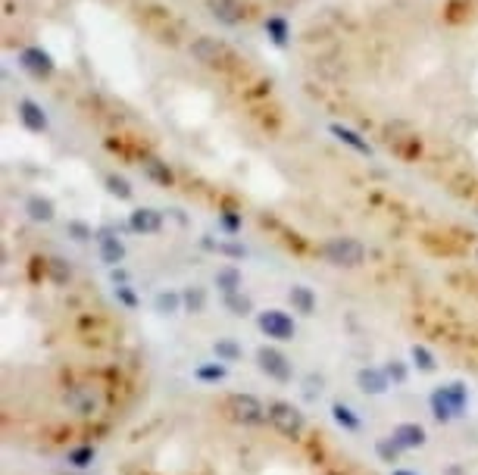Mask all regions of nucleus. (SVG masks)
<instances>
[{
  "instance_id": "1",
  "label": "nucleus",
  "mask_w": 478,
  "mask_h": 475,
  "mask_svg": "<svg viewBox=\"0 0 478 475\" xmlns=\"http://www.w3.org/2000/svg\"><path fill=\"white\" fill-rule=\"evenodd\" d=\"M322 257L329 260L337 269H357V266L366 263V247L360 244L357 237H331L322 244Z\"/></svg>"
},
{
  "instance_id": "2",
  "label": "nucleus",
  "mask_w": 478,
  "mask_h": 475,
  "mask_svg": "<svg viewBox=\"0 0 478 475\" xmlns=\"http://www.w3.org/2000/svg\"><path fill=\"white\" fill-rule=\"evenodd\" d=\"M266 419H269V425L276 428L278 434H284V438H297V434L303 432V425H306L300 410H297L294 403H284V401H272L269 407H266Z\"/></svg>"
},
{
  "instance_id": "3",
  "label": "nucleus",
  "mask_w": 478,
  "mask_h": 475,
  "mask_svg": "<svg viewBox=\"0 0 478 475\" xmlns=\"http://www.w3.org/2000/svg\"><path fill=\"white\" fill-rule=\"evenodd\" d=\"M225 413L229 419H235L238 425H260L266 419V407L260 397L253 394H231L229 401H225Z\"/></svg>"
},
{
  "instance_id": "4",
  "label": "nucleus",
  "mask_w": 478,
  "mask_h": 475,
  "mask_svg": "<svg viewBox=\"0 0 478 475\" xmlns=\"http://www.w3.org/2000/svg\"><path fill=\"white\" fill-rule=\"evenodd\" d=\"M63 403L79 416H94L101 410V391L94 385H72L63 391Z\"/></svg>"
},
{
  "instance_id": "5",
  "label": "nucleus",
  "mask_w": 478,
  "mask_h": 475,
  "mask_svg": "<svg viewBox=\"0 0 478 475\" xmlns=\"http://www.w3.org/2000/svg\"><path fill=\"white\" fill-rule=\"evenodd\" d=\"M256 326H260V332H263L266 338H272V341H291L294 338V319L282 310H263L260 316H256Z\"/></svg>"
},
{
  "instance_id": "6",
  "label": "nucleus",
  "mask_w": 478,
  "mask_h": 475,
  "mask_svg": "<svg viewBox=\"0 0 478 475\" xmlns=\"http://www.w3.org/2000/svg\"><path fill=\"white\" fill-rule=\"evenodd\" d=\"M191 56H194L197 63H203V66H222L231 54H229V48H225L219 38L203 34V38H197V41L191 44Z\"/></svg>"
},
{
  "instance_id": "7",
  "label": "nucleus",
  "mask_w": 478,
  "mask_h": 475,
  "mask_svg": "<svg viewBox=\"0 0 478 475\" xmlns=\"http://www.w3.org/2000/svg\"><path fill=\"white\" fill-rule=\"evenodd\" d=\"M256 363H260V369H263L269 379L291 381V360L282 350H276V347H260V350H256Z\"/></svg>"
},
{
  "instance_id": "8",
  "label": "nucleus",
  "mask_w": 478,
  "mask_h": 475,
  "mask_svg": "<svg viewBox=\"0 0 478 475\" xmlns=\"http://www.w3.org/2000/svg\"><path fill=\"white\" fill-rule=\"evenodd\" d=\"M128 229L138 231V235H156L163 229V213H156L154 207H138L128 216Z\"/></svg>"
},
{
  "instance_id": "9",
  "label": "nucleus",
  "mask_w": 478,
  "mask_h": 475,
  "mask_svg": "<svg viewBox=\"0 0 478 475\" xmlns=\"http://www.w3.org/2000/svg\"><path fill=\"white\" fill-rule=\"evenodd\" d=\"M391 438H394L404 450H419L425 441H428V434H425V428L419 425V422H400V425H394Z\"/></svg>"
},
{
  "instance_id": "10",
  "label": "nucleus",
  "mask_w": 478,
  "mask_h": 475,
  "mask_svg": "<svg viewBox=\"0 0 478 475\" xmlns=\"http://www.w3.org/2000/svg\"><path fill=\"white\" fill-rule=\"evenodd\" d=\"M207 7L213 13V19H219L222 25H238L244 19L241 0H207Z\"/></svg>"
},
{
  "instance_id": "11",
  "label": "nucleus",
  "mask_w": 478,
  "mask_h": 475,
  "mask_svg": "<svg viewBox=\"0 0 478 475\" xmlns=\"http://www.w3.org/2000/svg\"><path fill=\"white\" fill-rule=\"evenodd\" d=\"M19 63L28 69V72H34V75H54V60H50V54H44L41 48H25L22 50V56H19Z\"/></svg>"
},
{
  "instance_id": "12",
  "label": "nucleus",
  "mask_w": 478,
  "mask_h": 475,
  "mask_svg": "<svg viewBox=\"0 0 478 475\" xmlns=\"http://www.w3.org/2000/svg\"><path fill=\"white\" fill-rule=\"evenodd\" d=\"M388 372L384 369H360L357 372V385H360V391H366V394H384L388 391Z\"/></svg>"
},
{
  "instance_id": "13",
  "label": "nucleus",
  "mask_w": 478,
  "mask_h": 475,
  "mask_svg": "<svg viewBox=\"0 0 478 475\" xmlns=\"http://www.w3.org/2000/svg\"><path fill=\"white\" fill-rule=\"evenodd\" d=\"M19 119L28 131H44L48 129V116L34 101H19Z\"/></svg>"
},
{
  "instance_id": "14",
  "label": "nucleus",
  "mask_w": 478,
  "mask_h": 475,
  "mask_svg": "<svg viewBox=\"0 0 478 475\" xmlns=\"http://www.w3.org/2000/svg\"><path fill=\"white\" fill-rule=\"evenodd\" d=\"M97 244H101V260L107 266L122 263V257H125V247H122L119 237H113L110 231H97Z\"/></svg>"
},
{
  "instance_id": "15",
  "label": "nucleus",
  "mask_w": 478,
  "mask_h": 475,
  "mask_svg": "<svg viewBox=\"0 0 478 475\" xmlns=\"http://www.w3.org/2000/svg\"><path fill=\"white\" fill-rule=\"evenodd\" d=\"M288 300H291V306H294V313H300V316H313V313H316V294H313L306 285L291 288Z\"/></svg>"
},
{
  "instance_id": "16",
  "label": "nucleus",
  "mask_w": 478,
  "mask_h": 475,
  "mask_svg": "<svg viewBox=\"0 0 478 475\" xmlns=\"http://www.w3.org/2000/svg\"><path fill=\"white\" fill-rule=\"evenodd\" d=\"M331 135L337 138L341 144H347V147H353L357 154H363V156H372V147H369V141H363V138L357 135L353 129H344V125H331Z\"/></svg>"
},
{
  "instance_id": "17",
  "label": "nucleus",
  "mask_w": 478,
  "mask_h": 475,
  "mask_svg": "<svg viewBox=\"0 0 478 475\" xmlns=\"http://www.w3.org/2000/svg\"><path fill=\"white\" fill-rule=\"evenodd\" d=\"M144 176H147L150 182L163 184V188H169V184L176 182V178H172V169H169V163H163V160H156V156H150V160H144Z\"/></svg>"
},
{
  "instance_id": "18",
  "label": "nucleus",
  "mask_w": 478,
  "mask_h": 475,
  "mask_svg": "<svg viewBox=\"0 0 478 475\" xmlns=\"http://www.w3.org/2000/svg\"><path fill=\"white\" fill-rule=\"evenodd\" d=\"M25 213H28V219H34V222H50V219L56 216L54 204H50L48 197H28V200H25Z\"/></svg>"
},
{
  "instance_id": "19",
  "label": "nucleus",
  "mask_w": 478,
  "mask_h": 475,
  "mask_svg": "<svg viewBox=\"0 0 478 475\" xmlns=\"http://www.w3.org/2000/svg\"><path fill=\"white\" fill-rule=\"evenodd\" d=\"M441 391H444L447 403L457 410V416H463V413H466V403H469V391H466L463 381H450V385H441Z\"/></svg>"
},
{
  "instance_id": "20",
  "label": "nucleus",
  "mask_w": 478,
  "mask_h": 475,
  "mask_svg": "<svg viewBox=\"0 0 478 475\" xmlns=\"http://www.w3.org/2000/svg\"><path fill=\"white\" fill-rule=\"evenodd\" d=\"M216 285H219V291L222 294H238L241 291V285H244V279H241V272H238L235 266H225V269L216 272Z\"/></svg>"
},
{
  "instance_id": "21",
  "label": "nucleus",
  "mask_w": 478,
  "mask_h": 475,
  "mask_svg": "<svg viewBox=\"0 0 478 475\" xmlns=\"http://www.w3.org/2000/svg\"><path fill=\"white\" fill-rule=\"evenodd\" d=\"M331 416H335V422L344 428V432H360V425H363L360 416L353 413L347 403H335V407H331Z\"/></svg>"
},
{
  "instance_id": "22",
  "label": "nucleus",
  "mask_w": 478,
  "mask_h": 475,
  "mask_svg": "<svg viewBox=\"0 0 478 475\" xmlns=\"http://www.w3.org/2000/svg\"><path fill=\"white\" fill-rule=\"evenodd\" d=\"M182 300H185V310L188 313H203L207 310V291H203L200 285H191V288H185V294H182Z\"/></svg>"
},
{
  "instance_id": "23",
  "label": "nucleus",
  "mask_w": 478,
  "mask_h": 475,
  "mask_svg": "<svg viewBox=\"0 0 478 475\" xmlns=\"http://www.w3.org/2000/svg\"><path fill=\"white\" fill-rule=\"evenodd\" d=\"M431 413H435V419L438 422H450V419H457V410L447 403V397H444V391H435L431 394Z\"/></svg>"
},
{
  "instance_id": "24",
  "label": "nucleus",
  "mask_w": 478,
  "mask_h": 475,
  "mask_svg": "<svg viewBox=\"0 0 478 475\" xmlns=\"http://www.w3.org/2000/svg\"><path fill=\"white\" fill-rule=\"evenodd\" d=\"M400 444L394 441V438H378L375 441V454H378V460L382 463H391V466H394V463L400 460Z\"/></svg>"
},
{
  "instance_id": "25",
  "label": "nucleus",
  "mask_w": 478,
  "mask_h": 475,
  "mask_svg": "<svg viewBox=\"0 0 478 475\" xmlns=\"http://www.w3.org/2000/svg\"><path fill=\"white\" fill-rule=\"evenodd\" d=\"M178 306H185L182 294H176V291L156 294V313H163V316H172V313H178Z\"/></svg>"
},
{
  "instance_id": "26",
  "label": "nucleus",
  "mask_w": 478,
  "mask_h": 475,
  "mask_svg": "<svg viewBox=\"0 0 478 475\" xmlns=\"http://www.w3.org/2000/svg\"><path fill=\"white\" fill-rule=\"evenodd\" d=\"M213 350H216V357H219V363H235V360H241V347L235 344V341H229V338H219L213 344Z\"/></svg>"
},
{
  "instance_id": "27",
  "label": "nucleus",
  "mask_w": 478,
  "mask_h": 475,
  "mask_svg": "<svg viewBox=\"0 0 478 475\" xmlns=\"http://www.w3.org/2000/svg\"><path fill=\"white\" fill-rule=\"evenodd\" d=\"M225 310H229L231 316H247V313L253 310V304H250V297H244V294L238 291V294H225Z\"/></svg>"
},
{
  "instance_id": "28",
  "label": "nucleus",
  "mask_w": 478,
  "mask_h": 475,
  "mask_svg": "<svg viewBox=\"0 0 478 475\" xmlns=\"http://www.w3.org/2000/svg\"><path fill=\"white\" fill-rule=\"evenodd\" d=\"M107 191L113 197H119V200H132V184H128V178H122V176H107Z\"/></svg>"
},
{
  "instance_id": "29",
  "label": "nucleus",
  "mask_w": 478,
  "mask_h": 475,
  "mask_svg": "<svg viewBox=\"0 0 478 475\" xmlns=\"http://www.w3.org/2000/svg\"><path fill=\"white\" fill-rule=\"evenodd\" d=\"M413 363H416L422 372H435V369H438V363H435V353H431L428 347H422V344L413 347Z\"/></svg>"
},
{
  "instance_id": "30",
  "label": "nucleus",
  "mask_w": 478,
  "mask_h": 475,
  "mask_svg": "<svg viewBox=\"0 0 478 475\" xmlns=\"http://www.w3.org/2000/svg\"><path fill=\"white\" fill-rule=\"evenodd\" d=\"M197 381H222L225 379V366L222 363H209V366H197L194 369Z\"/></svg>"
},
{
  "instance_id": "31",
  "label": "nucleus",
  "mask_w": 478,
  "mask_h": 475,
  "mask_svg": "<svg viewBox=\"0 0 478 475\" xmlns=\"http://www.w3.org/2000/svg\"><path fill=\"white\" fill-rule=\"evenodd\" d=\"M266 32H269V38L282 48V44H288V22L284 19H266Z\"/></svg>"
},
{
  "instance_id": "32",
  "label": "nucleus",
  "mask_w": 478,
  "mask_h": 475,
  "mask_svg": "<svg viewBox=\"0 0 478 475\" xmlns=\"http://www.w3.org/2000/svg\"><path fill=\"white\" fill-rule=\"evenodd\" d=\"M66 231H69V237H75V241H79V244L91 241V237H97V231H91V225L79 222V219H72V222L66 225Z\"/></svg>"
},
{
  "instance_id": "33",
  "label": "nucleus",
  "mask_w": 478,
  "mask_h": 475,
  "mask_svg": "<svg viewBox=\"0 0 478 475\" xmlns=\"http://www.w3.org/2000/svg\"><path fill=\"white\" fill-rule=\"evenodd\" d=\"M69 463L79 469L91 466V463H94V447H72L69 450Z\"/></svg>"
},
{
  "instance_id": "34",
  "label": "nucleus",
  "mask_w": 478,
  "mask_h": 475,
  "mask_svg": "<svg viewBox=\"0 0 478 475\" xmlns=\"http://www.w3.org/2000/svg\"><path fill=\"white\" fill-rule=\"evenodd\" d=\"M48 269H50V279L60 282V285H63V282H69V275H72V269H69L66 260H50Z\"/></svg>"
},
{
  "instance_id": "35",
  "label": "nucleus",
  "mask_w": 478,
  "mask_h": 475,
  "mask_svg": "<svg viewBox=\"0 0 478 475\" xmlns=\"http://www.w3.org/2000/svg\"><path fill=\"white\" fill-rule=\"evenodd\" d=\"M384 372H388V379H394V381H397V385H404V381H406V375H410V369H406L400 360H391L388 366H384Z\"/></svg>"
},
{
  "instance_id": "36",
  "label": "nucleus",
  "mask_w": 478,
  "mask_h": 475,
  "mask_svg": "<svg viewBox=\"0 0 478 475\" xmlns=\"http://www.w3.org/2000/svg\"><path fill=\"white\" fill-rule=\"evenodd\" d=\"M203 244H207L209 251L225 253V257H244V247H238V244H216V241H209V237H203Z\"/></svg>"
},
{
  "instance_id": "37",
  "label": "nucleus",
  "mask_w": 478,
  "mask_h": 475,
  "mask_svg": "<svg viewBox=\"0 0 478 475\" xmlns=\"http://www.w3.org/2000/svg\"><path fill=\"white\" fill-rule=\"evenodd\" d=\"M116 300H119V304H125V306H132V310H135V306H138V297H135V294H132V291H128L125 285H119V288H116Z\"/></svg>"
},
{
  "instance_id": "38",
  "label": "nucleus",
  "mask_w": 478,
  "mask_h": 475,
  "mask_svg": "<svg viewBox=\"0 0 478 475\" xmlns=\"http://www.w3.org/2000/svg\"><path fill=\"white\" fill-rule=\"evenodd\" d=\"M319 394H322V379L310 375V379H306V397H310V401H316Z\"/></svg>"
},
{
  "instance_id": "39",
  "label": "nucleus",
  "mask_w": 478,
  "mask_h": 475,
  "mask_svg": "<svg viewBox=\"0 0 478 475\" xmlns=\"http://www.w3.org/2000/svg\"><path fill=\"white\" fill-rule=\"evenodd\" d=\"M219 219H222V229L225 231H238V229H241V219H238L235 213H222Z\"/></svg>"
},
{
  "instance_id": "40",
  "label": "nucleus",
  "mask_w": 478,
  "mask_h": 475,
  "mask_svg": "<svg viewBox=\"0 0 478 475\" xmlns=\"http://www.w3.org/2000/svg\"><path fill=\"white\" fill-rule=\"evenodd\" d=\"M447 475H466V472H463V466H450L447 469Z\"/></svg>"
},
{
  "instance_id": "41",
  "label": "nucleus",
  "mask_w": 478,
  "mask_h": 475,
  "mask_svg": "<svg viewBox=\"0 0 478 475\" xmlns=\"http://www.w3.org/2000/svg\"><path fill=\"white\" fill-rule=\"evenodd\" d=\"M391 475H413V472H406V469H394Z\"/></svg>"
}]
</instances>
